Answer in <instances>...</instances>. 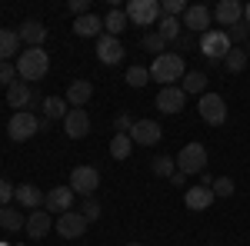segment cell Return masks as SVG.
Here are the masks:
<instances>
[{
    "label": "cell",
    "mask_w": 250,
    "mask_h": 246,
    "mask_svg": "<svg viewBox=\"0 0 250 246\" xmlns=\"http://www.w3.org/2000/svg\"><path fill=\"white\" fill-rule=\"evenodd\" d=\"M224 67H227L230 74H240V70L247 67V50H240V47H233L230 54L224 57Z\"/></svg>",
    "instance_id": "cell-32"
},
{
    "label": "cell",
    "mask_w": 250,
    "mask_h": 246,
    "mask_svg": "<svg viewBox=\"0 0 250 246\" xmlns=\"http://www.w3.org/2000/svg\"><path fill=\"white\" fill-rule=\"evenodd\" d=\"M37 130H40V120L30 114V110H20V114H14V116H10V123H7V133H10V140H14V143L30 140Z\"/></svg>",
    "instance_id": "cell-6"
},
{
    "label": "cell",
    "mask_w": 250,
    "mask_h": 246,
    "mask_svg": "<svg viewBox=\"0 0 250 246\" xmlns=\"http://www.w3.org/2000/svg\"><path fill=\"white\" fill-rule=\"evenodd\" d=\"M0 227L7 229V233H14V229H23L27 227V216L14 207H0Z\"/></svg>",
    "instance_id": "cell-27"
},
{
    "label": "cell",
    "mask_w": 250,
    "mask_h": 246,
    "mask_svg": "<svg viewBox=\"0 0 250 246\" xmlns=\"http://www.w3.org/2000/svg\"><path fill=\"white\" fill-rule=\"evenodd\" d=\"M40 107H43V120H63V116L70 114V110H63V100L60 96H43Z\"/></svg>",
    "instance_id": "cell-30"
},
{
    "label": "cell",
    "mask_w": 250,
    "mask_h": 246,
    "mask_svg": "<svg viewBox=\"0 0 250 246\" xmlns=\"http://www.w3.org/2000/svg\"><path fill=\"white\" fill-rule=\"evenodd\" d=\"M213 200H217V196H213V189H210V187H190V189H187V196H184L187 209H193V213L207 209Z\"/></svg>",
    "instance_id": "cell-20"
},
{
    "label": "cell",
    "mask_w": 250,
    "mask_h": 246,
    "mask_svg": "<svg viewBox=\"0 0 250 246\" xmlns=\"http://www.w3.org/2000/svg\"><path fill=\"white\" fill-rule=\"evenodd\" d=\"M43 207H47V213H57V216L70 213V207H74V189L70 187H54L50 193H47Z\"/></svg>",
    "instance_id": "cell-15"
},
{
    "label": "cell",
    "mask_w": 250,
    "mask_h": 246,
    "mask_svg": "<svg viewBox=\"0 0 250 246\" xmlns=\"http://www.w3.org/2000/svg\"><path fill=\"white\" fill-rule=\"evenodd\" d=\"M14 200H17L20 207H27V209H40L43 200H47V193H40L34 183H20L17 193H14Z\"/></svg>",
    "instance_id": "cell-19"
},
{
    "label": "cell",
    "mask_w": 250,
    "mask_h": 246,
    "mask_svg": "<svg viewBox=\"0 0 250 246\" xmlns=\"http://www.w3.org/2000/svg\"><path fill=\"white\" fill-rule=\"evenodd\" d=\"M197 110L204 116V123H210V127H220L227 120V103H224L220 94H204L197 100Z\"/></svg>",
    "instance_id": "cell-7"
},
{
    "label": "cell",
    "mask_w": 250,
    "mask_h": 246,
    "mask_svg": "<svg viewBox=\"0 0 250 246\" xmlns=\"http://www.w3.org/2000/svg\"><path fill=\"white\" fill-rule=\"evenodd\" d=\"M127 27H130V20H127V10H117V7H114V10L104 17V30H107L110 37H120Z\"/></svg>",
    "instance_id": "cell-26"
},
{
    "label": "cell",
    "mask_w": 250,
    "mask_h": 246,
    "mask_svg": "<svg viewBox=\"0 0 250 246\" xmlns=\"http://www.w3.org/2000/svg\"><path fill=\"white\" fill-rule=\"evenodd\" d=\"M27 233H30V240H43L50 229H54V220H50V213H43V209H34L30 216H27Z\"/></svg>",
    "instance_id": "cell-18"
},
{
    "label": "cell",
    "mask_w": 250,
    "mask_h": 246,
    "mask_svg": "<svg viewBox=\"0 0 250 246\" xmlns=\"http://www.w3.org/2000/svg\"><path fill=\"white\" fill-rule=\"evenodd\" d=\"M244 23L250 27V3H244Z\"/></svg>",
    "instance_id": "cell-44"
},
{
    "label": "cell",
    "mask_w": 250,
    "mask_h": 246,
    "mask_svg": "<svg viewBox=\"0 0 250 246\" xmlns=\"http://www.w3.org/2000/svg\"><path fill=\"white\" fill-rule=\"evenodd\" d=\"M17 34H20V40H23L27 47H43V40H47V27H43L40 20H27Z\"/></svg>",
    "instance_id": "cell-22"
},
{
    "label": "cell",
    "mask_w": 250,
    "mask_h": 246,
    "mask_svg": "<svg viewBox=\"0 0 250 246\" xmlns=\"http://www.w3.org/2000/svg\"><path fill=\"white\" fill-rule=\"evenodd\" d=\"M90 96H94V83L90 80H74L67 87V107H83V103H90Z\"/></svg>",
    "instance_id": "cell-21"
},
{
    "label": "cell",
    "mask_w": 250,
    "mask_h": 246,
    "mask_svg": "<svg viewBox=\"0 0 250 246\" xmlns=\"http://www.w3.org/2000/svg\"><path fill=\"white\" fill-rule=\"evenodd\" d=\"M127 20L134 27H157L160 20V3L157 0H130L127 3Z\"/></svg>",
    "instance_id": "cell-5"
},
{
    "label": "cell",
    "mask_w": 250,
    "mask_h": 246,
    "mask_svg": "<svg viewBox=\"0 0 250 246\" xmlns=\"http://www.w3.org/2000/svg\"><path fill=\"white\" fill-rule=\"evenodd\" d=\"M14 63H17L20 80H23V83H30V87H34V80H43L47 70H50V57H47V50H43V47H27Z\"/></svg>",
    "instance_id": "cell-1"
},
{
    "label": "cell",
    "mask_w": 250,
    "mask_h": 246,
    "mask_svg": "<svg viewBox=\"0 0 250 246\" xmlns=\"http://www.w3.org/2000/svg\"><path fill=\"white\" fill-rule=\"evenodd\" d=\"M233 50V40L227 30H217V27H210L207 34H200V54L207 60H224L227 54Z\"/></svg>",
    "instance_id": "cell-4"
},
{
    "label": "cell",
    "mask_w": 250,
    "mask_h": 246,
    "mask_svg": "<svg viewBox=\"0 0 250 246\" xmlns=\"http://www.w3.org/2000/svg\"><path fill=\"white\" fill-rule=\"evenodd\" d=\"M184 74H187V67L180 54H160L150 63V80H157L160 87H177V80H184Z\"/></svg>",
    "instance_id": "cell-2"
},
{
    "label": "cell",
    "mask_w": 250,
    "mask_h": 246,
    "mask_svg": "<svg viewBox=\"0 0 250 246\" xmlns=\"http://www.w3.org/2000/svg\"><path fill=\"white\" fill-rule=\"evenodd\" d=\"M7 103H10V107H17V114H20V110H27L30 103H37V90H34L30 83L17 80V83H10V87H7Z\"/></svg>",
    "instance_id": "cell-14"
},
{
    "label": "cell",
    "mask_w": 250,
    "mask_h": 246,
    "mask_svg": "<svg viewBox=\"0 0 250 246\" xmlns=\"http://www.w3.org/2000/svg\"><path fill=\"white\" fill-rule=\"evenodd\" d=\"M127 246H144V243H127Z\"/></svg>",
    "instance_id": "cell-45"
},
{
    "label": "cell",
    "mask_w": 250,
    "mask_h": 246,
    "mask_svg": "<svg viewBox=\"0 0 250 246\" xmlns=\"http://www.w3.org/2000/svg\"><path fill=\"white\" fill-rule=\"evenodd\" d=\"M150 170H154L157 176H173V173H177V160H170V156H157L154 163H150Z\"/></svg>",
    "instance_id": "cell-33"
},
{
    "label": "cell",
    "mask_w": 250,
    "mask_h": 246,
    "mask_svg": "<svg viewBox=\"0 0 250 246\" xmlns=\"http://www.w3.org/2000/svg\"><path fill=\"white\" fill-rule=\"evenodd\" d=\"M213 196H230L233 193V180L230 176H220V180H213Z\"/></svg>",
    "instance_id": "cell-37"
},
{
    "label": "cell",
    "mask_w": 250,
    "mask_h": 246,
    "mask_svg": "<svg viewBox=\"0 0 250 246\" xmlns=\"http://www.w3.org/2000/svg\"><path fill=\"white\" fill-rule=\"evenodd\" d=\"M130 150H134L130 133H114V140H110V156H114V160H127Z\"/></svg>",
    "instance_id": "cell-29"
},
{
    "label": "cell",
    "mask_w": 250,
    "mask_h": 246,
    "mask_svg": "<svg viewBox=\"0 0 250 246\" xmlns=\"http://www.w3.org/2000/svg\"><path fill=\"white\" fill-rule=\"evenodd\" d=\"M100 187V173L94 167H74L70 173V189L80 193V196H94V189Z\"/></svg>",
    "instance_id": "cell-8"
},
{
    "label": "cell",
    "mask_w": 250,
    "mask_h": 246,
    "mask_svg": "<svg viewBox=\"0 0 250 246\" xmlns=\"http://www.w3.org/2000/svg\"><path fill=\"white\" fill-rule=\"evenodd\" d=\"M54 229H57L63 240H80L83 236V229H87V216L83 213H63V216H57V223H54Z\"/></svg>",
    "instance_id": "cell-10"
},
{
    "label": "cell",
    "mask_w": 250,
    "mask_h": 246,
    "mask_svg": "<svg viewBox=\"0 0 250 246\" xmlns=\"http://www.w3.org/2000/svg\"><path fill=\"white\" fill-rule=\"evenodd\" d=\"M20 43H23V40H20L17 30H0V63H3V60H14V54L20 57V54H23Z\"/></svg>",
    "instance_id": "cell-23"
},
{
    "label": "cell",
    "mask_w": 250,
    "mask_h": 246,
    "mask_svg": "<svg viewBox=\"0 0 250 246\" xmlns=\"http://www.w3.org/2000/svg\"><path fill=\"white\" fill-rule=\"evenodd\" d=\"M170 183H173V187H184V183H187V176H184V173L177 170V173H173V176H170Z\"/></svg>",
    "instance_id": "cell-43"
},
{
    "label": "cell",
    "mask_w": 250,
    "mask_h": 246,
    "mask_svg": "<svg viewBox=\"0 0 250 246\" xmlns=\"http://www.w3.org/2000/svg\"><path fill=\"white\" fill-rule=\"evenodd\" d=\"M63 133H67L70 140H83V136L90 133V114H87L83 107H70V114L63 116Z\"/></svg>",
    "instance_id": "cell-9"
},
{
    "label": "cell",
    "mask_w": 250,
    "mask_h": 246,
    "mask_svg": "<svg viewBox=\"0 0 250 246\" xmlns=\"http://www.w3.org/2000/svg\"><path fill=\"white\" fill-rule=\"evenodd\" d=\"M160 136H164V130L157 120H137L134 130H130V140L137 147H154V143H160Z\"/></svg>",
    "instance_id": "cell-12"
},
{
    "label": "cell",
    "mask_w": 250,
    "mask_h": 246,
    "mask_svg": "<svg viewBox=\"0 0 250 246\" xmlns=\"http://www.w3.org/2000/svg\"><path fill=\"white\" fill-rule=\"evenodd\" d=\"M127 83H130V87H147V83H150V70H147V67H130V70H127Z\"/></svg>",
    "instance_id": "cell-34"
},
{
    "label": "cell",
    "mask_w": 250,
    "mask_h": 246,
    "mask_svg": "<svg viewBox=\"0 0 250 246\" xmlns=\"http://www.w3.org/2000/svg\"><path fill=\"white\" fill-rule=\"evenodd\" d=\"M213 20H217L220 27L240 23V20H244V3H237V0H220V3L213 7Z\"/></svg>",
    "instance_id": "cell-17"
},
{
    "label": "cell",
    "mask_w": 250,
    "mask_h": 246,
    "mask_svg": "<svg viewBox=\"0 0 250 246\" xmlns=\"http://www.w3.org/2000/svg\"><path fill=\"white\" fill-rule=\"evenodd\" d=\"M17 193V187H10L7 180H0V207H10V196Z\"/></svg>",
    "instance_id": "cell-41"
},
{
    "label": "cell",
    "mask_w": 250,
    "mask_h": 246,
    "mask_svg": "<svg viewBox=\"0 0 250 246\" xmlns=\"http://www.w3.org/2000/svg\"><path fill=\"white\" fill-rule=\"evenodd\" d=\"M227 34H230V40H233V43H240V40H247L250 27H247V23H244V20H240V23H233V27H230V30H227Z\"/></svg>",
    "instance_id": "cell-40"
},
{
    "label": "cell",
    "mask_w": 250,
    "mask_h": 246,
    "mask_svg": "<svg viewBox=\"0 0 250 246\" xmlns=\"http://www.w3.org/2000/svg\"><path fill=\"white\" fill-rule=\"evenodd\" d=\"M177 170L184 173V176H200V173H207V147L204 143H187L184 150L177 153Z\"/></svg>",
    "instance_id": "cell-3"
},
{
    "label": "cell",
    "mask_w": 250,
    "mask_h": 246,
    "mask_svg": "<svg viewBox=\"0 0 250 246\" xmlns=\"http://www.w3.org/2000/svg\"><path fill=\"white\" fill-rule=\"evenodd\" d=\"M210 20H213V10H207L204 3H190L187 14H184V27L190 34H207L210 30Z\"/></svg>",
    "instance_id": "cell-11"
},
{
    "label": "cell",
    "mask_w": 250,
    "mask_h": 246,
    "mask_svg": "<svg viewBox=\"0 0 250 246\" xmlns=\"http://www.w3.org/2000/svg\"><path fill=\"white\" fill-rule=\"evenodd\" d=\"M157 34L167 40V43H177V40H180V20L160 14V20H157Z\"/></svg>",
    "instance_id": "cell-28"
},
{
    "label": "cell",
    "mask_w": 250,
    "mask_h": 246,
    "mask_svg": "<svg viewBox=\"0 0 250 246\" xmlns=\"http://www.w3.org/2000/svg\"><path fill=\"white\" fill-rule=\"evenodd\" d=\"M187 7L190 3H184V0H164L160 3V14L164 17H180V14H187Z\"/></svg>",
    "instance_id": "cell-35"
},
{
    "label": "cell",
    "mask_w": 250,
    "mask_h": 246,
    "mask_svg": "<svg viewBox=\"0 0 250 246\" xmlns=\"http://www.w3.org/2000/svg\"><path fill=\"white\" fill-rule=\"evenodd\" d=\"M124 43H120V37H110V34H100L97 37V57H100V63H120L124 60Z\"/></svg>",
    "instance_id": "cell-13"
},
{
    "label": "cell",
    "mask_w": 250,
    "mask_h": 246,
    "mask_svg": "<svg viewBox=\"0 0 250 246\" xmlns=\"http://www.w3.org/2000/svg\"><path fill=\"white\" fill-rule=\"evenodd\" d=\"M184 100H187V94H184L180 87H160V94H157V110H160V114H180V110H184Z\"/></svg>",
    "instance_id": "cell-16"
},
{
    "label": "cell",
    "mask_w": 250,
    "mask_h": 246,
    "mask_svg": "<svg viewBox=\"0 0 250 246\" xmlns=\"http://www.w3.org/2000/svg\"><path fill=\"white\" fill-rule=\"evenodd\" d=\"M80 213L87 216V223H94L97 216H100V203H97L94 196H87V200H83V209H80Z\"/></svg>",
    "instance_id": "cell-38"
},
{
    "label": "cell",
    "mask_w": 250,
    "mask_h": 246,
    "mask_svg": "<svg viewBox=\"0 0 250 246\" xmlns=\"http://www.w3.org/2000/svg\"><path fill=\"white\" fill-rule=\"evenodd\" d=\"M70 14H77V17L90 14V3H87V0H70Z\"/></svg>",
    "instance_id": "cell-42"
},
{
    "label": "cell",
    "mask_w": 250,
    "mask_h": 246,
    "mask_svg": "<svg viewBox=\"0 0 250 246\" xmlns=\"http://www.w3.org/2000/svg\"><path fill=\"white\" fill-rule=\"evenodd\" d=\"M180 90H184V94L204 96V94H207V74H204V70H187V74H184V83H180Z\"/></svg>",
    "instance_id": "cell-25"
},
{
    "label": "cell",
    "mask_w": 250,
    "mask_h": 246,
    "mask_svg": "<svg viewBox=\"0 0 250 246\" xmlns=\"http://www.w3.org/2000/svg\"><path fill=\"white\" fill-rule=\"evenodd\" d=\"M17 80H20L17 63H14V60H3V63H0V83H7V87H10V83H17Z\"/></svg>",
    "instance_id": "cell-36"
},
{
    "label": "cell",
    "mask_w": 250,
    "mask_h": 246,
    "mask_svg": "<svg viewBox=\"0 0 250 246\" xmlns=\"http://www.w3.org/2000/svg\"><path fill=\"white\" fill-rule=\"evenodd\" d=\"M134 123H137V120H134L130 114H117L114 130H117V133H130V130H134Z\"/></svg>",
    "instance_id": "cell-39"
},
{
    "label": "cell",
    "mask_w": 250,
    "mask_h": 246,
    "mask_svg": "<svg viewBox=\"0 0 250 246\" xmlns=\"http://www.w3.org/2000/svg\"><path fill=\"white\" fill-rule=\"evenodd\" d=\"M140 47H144V50H150V54H157V57H160V54H167V40L160 37L157 30H147V34L140 37Z\"/></svg>",
    "instance_id": "cell-31"
},
{
    "label": "cell",
    "mask_w": 250,
    "mask_h": 246,
    "mask_svg": "<svg viewBox=\"0 0 250 246\" xmlns=\"http://www.w3.org/2000/svg\"><path fill=\"white\" fill-rule=\"evenodd\" d=\"M100 30H104V20L97 14H83V17L74 20V34L77 37H100Z\"/></svg>",
    "instance_id": "cell-24"
}]
</instances>
